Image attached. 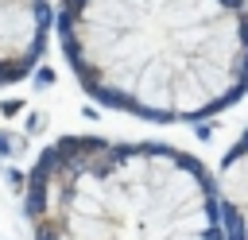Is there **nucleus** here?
Wrapping results in <instances>:
<instances>
[{
  "instance_id": "5",
  "label": "nucleus",
  "mask_w": 248,
  "mask_h": 240,
  "mask_svg": "<svg viewBox=\"0 0 248 240\" xmlns=\"http://www.w3.org/2000/svg\"><path fill=\"white\" fill-rule=\"evenodd\" d=\"M19 112H23V101H19V97H12V101L0 105V116H19Z\"/></svg>"
},
{
  "instance_id": "1",
  "label": "nucleus",
  "mask_w": 248,
  "mask_h": 240,
  "mask_svg": "<svg viewBox=\"0 0 248 240\" xmlns=\"http://www.w3.org/2000/svg\"><path fill=\"white\" fill-rule=\"evenodd\" d=\"M39 62V54L31 50L27 58H19V62H0V85H12V81H23L27 74H31V66Z\"/></svg>"
},
{
  "instance_id": "6",
  "label": "nucleus",
  "mask_w": 248,
  "mask_h": 240,
  "mask_svg": "<svg viewBox=\"0 0 248 240\" xmlns=\"http://www.w3.org/2000/svg\"><path fill=\"white\" fill-rule=\"evenodd\" d=\"M31 132H43V116H27V135Z\"/></svg>"
},
{
  "instance_id": "2",
  "label": "nucleus",
  "mask_w": 248,
  "mask_h": 240,
  "mask_svg": "<svg viewBox=\"0 0 248 240\" xmlns=\"http://www.w3.org/2000/svg\"><path fill=\"white\" fill-rule=\"evenodd\" d=\"M19 147H23V135H16V132H0V155H19Z\"/></svg>"
},
{
  "instance_id": "3",
  "label": "nucleus",
  "mask_w": 248,
  "mask_h": 240,
  "mask_svg": "<svg viewBox=\"0 0 248 240\" xmlns=\"http://www.w3.org/2000/svg\"><path fill=\"white\" fill-rule=\"evenodd\" d=\"M4 174H8V186H12V190H27V174H23L19 166H8Z\"/></svg>"
},
{
  "instance_id": "4",
  "label": "nucleus",
  "mask_w": 248,
  "mask_h": 240,
  "mask_svg": "<svg viewBox=\"0 0 248 240\" xmlns=\"http://www.w3.org/2000/svg\"><path fill=\"white\" fill-rule=\"evenodd\" d=\"M35 85H39V89H50V85H54V70L39 66V70H35Z\"/></svg>"
}]
</instances>
